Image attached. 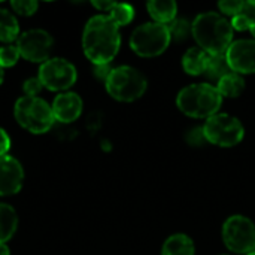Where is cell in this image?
Masks as SVG:
<instances>
[{
	"label": "cell",
	"mask_w": 255,
	"mask_h": 255,
	"mask_svg": "<svg viewBox=\"0 0 255 255\" xmlns=\"http://www.w3.org/2000/svg\"><path fill=\"white\" fill-rule=\"evenodd\" d=\"M120 45V27L109 15H96L88 19L82 33V48L91 63L109 64L118 54Z\"/></svg>",
	"instance_id": "6da1fadb"
},
{
	"label": "cell",
	"mask_w": 255,
	"mask_h": 255,
	"mask_svg": "<svg viewBox=\"0 0 255 255\" xmlns=\"http://www.w3.org/2000/svg\"><path fill=\"white\" fill-rule=\"evenodd\" d=\"M193 36L199 48L209 55L226 54L233 43L232 22L218 12H203L193 21Z\"/></svg>",
	"instance_id": "7a4b0ae2"
},
{
	"label": "cell",
	"mask_w": 255,
	"mask_h": 255,
	"mask_svg": "<svg viewBox=\"0 0 255 255\" xmlns=\"http://www.w3.org/2000/svg\"><path fill=\"white\" fill-rule=\"evenodd\" d=\"M223 96L211 84H191L178 93L176 105L181 112L193 118H211L218 114Z\"/></svg>",
	"instance_id": "3957f363"
},
{
	"label": "cell",
	"mask_w": 255,
	"mask_h": 255,
	"mask_svg": "<svg viewBox=\"0 0 255 255\" xmlns=\"http://www.w3.org/2000/svg\"><path fill=\"white\" fill-rule=\"evenodd\" d=\"M148 87L145 75L131 67L120 66L112 69L106 79V90L109 96L118 102H134L140 99Z\"/></svg>",
	"instance_id": "277c9868"
},
{
	"label": "cell",
	"mask_w": 255,
	"mask_h": 255,
	"mask_svg": "<svg viewBox=\"0 0 255 255\" xmlns=\"http://www.w3.org/2000/svg\"><path fill=\"white\" fill-rule=\"evenodd\" d=\"M13 114L18 124L34 134H42L48 131L55 121L52 108L40 97L24 96L18 99Z\"/></svg>",
	"instance_id": "5b68a950"
},
{
	"label": "cell",
	"mask_w": 255,
	"mask_h": 255,
	"mask_svg": "<svg viewBox=\"0 0 255 255\" xmlns=\"http://www.w3.org/2000/svg\"><path fill=\"white\" fill-rule=\"evenodd\" d=\"M172 40L169 27L160 22H145L136 27L130 36L131 49L140 57H157L163 54Z\"/></svg>",
	"instance_id": "8992f818"
},
{
	"label": "cell",
	"mask_w": 255,
	"mask_h": 255,
	"mask_svg": "<svg viewBox=\"0 0 255 255\" xmlns=\"http://www.w3.org/2000/svg\"><path fill=\"white\" fill-rule=\"evenodd\" d=\"M203 133L206 142L217 146L230 148L241 143L245 136V128L238 118L229 114H215L206 120Z\"/></svg>",
	"instance_id": "52a82bcc"
},
{
	"label": "cell",
	"mask_w": 255,
	"mask_h": 255,
	"mask_svg": "<svg viewBox=\"0 0 255 255\" xmlns=\"http://www.w3.org/2000/svg\"><path fill=\"white\" fill-rule=\"evenodd\" d=\"M223 241L226 247L241 255L255 253V224L244 215H233L223 226Z\"/></svg>",
	"instance_id": "ba28073f"
},
{
	"label": "cell",
	"mask_w": 255,
	"mask_h": 255,
	"mask_svg": "<svg viewBox=\"0 0 255 255\" xmlns=\"http://www.w3.org/2000/svg\"><path fill=\"white\" fill-rule=\"evenodd\" d=\"M39 81L51 91H63L70 88L78 78L75 66L64 58H49L39 69Z\"/></svg>",
	"instance_id": "9c48e42d"
},
{
	"label": "cell",
	"mask_w": 255,
	"mask_h": 255,
	"mask_svg": "<svg viewBox=\"0 0 255 255\" xmlns=\"http://www.w3.org/2000/svg\"><path fill=\"white\" fill-rule=\"evenodd\" d=\"M54 40L52 36L40 28H33L24 31L18 37L16 48L19 55L33 63H45L49 60V54L52 49Z\"/></svg>",
	"instance_id": "30bf717a"
},
{
	"label": "cell",
	"mask_w": 255,
	"mask_h": 255,
	"mask_svg": "<svg viewBox=\"0 0 255 255\" xmlns=\"http://www.w3.org/2000/svg\"><path fill=\"white\" fill-rule=\"evenodd\" d=\"M227 63L232 72L239 75L255 73V40L239 39L235 40L226 52Z\"/></svg>",
	"instance_id": "8fae6325"
},
{
	"label": "cell",
	"mask_w": 255,
	"mask_h": 255,
	"mask_svg": "<svg viewBox=\"0 0 255 255\" xmlns=\"http://www.w3.org/2000/svg\"><path fill=\"white\" fill-rule=\"evenodd\" d=\"M24 181V170L19 161L10 155L0 157V196L16 194Z\"/></svg>",
	"instance_id": "7c38bea8"
},
{
	"label": "cell",
	"mask_w": 255,
	"mask_h": 255,
	"mask_svg": "<svg viewBox=\"0 0 255 255\" xmlns=\"http://www.w3.org/2000/svg\"><path fill=\"white\" fill-rule=\"evenodd\" d=\"M54 118L60 123H73L82 114V99L76 93H61L52 103Z\"/></svg>",
	"instance_id": "4fadbf2b"
},
{
	"label": "cell",
	"mask_w": 255,
	"mask_h": 255,
	"mask_svg": "<svg viewBox=\"0 0 255 255\" xmlns=\"http://www.w3.org/2000/svg\"><path fill=\"white\" fill-rule=\"evenodd\" d=\"M208 57H209V54L205 52L202 48L193 46V48H190L184 54V57H182V67L191 76L203 75L205 73V69H206Z\"/></svg>",
	"instance_id": "5bb4252c"
},
{
	"label": "cell",
	"mask_w": 255,
	"mask_h": 255,
	"mask_svg": "<svg viewBox=\"0 0 255 255\" xmlns=\"http://www.w3.org/2000/svg\"><path fill=\"white\" fill-rule=\"evenodd\" d=\"M194 242L190 236L182 233L167 238L161 250V255H194Z\"/></svg>",
	"instance_id": "9a60e30c"
},
{
	"label": "cell",
	"mask_w": 255,
	"mask_h": 255,
	"mask_svg": "<svg viewBox=\"0 0 255 255\" xmlns=\"http://www.w3.org/2000/svg\"><path fill=\"white\" fill-rule=\"evenodd\" d=\"M18 217L10 205L0 203V244H6L16 232Z\"/></svg>",
	"instance_id": "2e32d148"
},
{
	"label": "cell",
	"mask_w": 255,
	"mask_h": 255,
	"mask_svg": "<svg viewBox=\"0 0 255 255\" xmlns=\"http://www.w3.org/2000/svg\"><path fill=\"white\" fill-rule=\"evenodd\" d=\"M146 9L154 18V22L167 25V22H172L176 18L178 4L175 1H148Z\"/></svg>",
	"instance_id": "e0dca14e"
},
{
	"label": "cell",
	"mask_w": 255,
	"mask_h": 255,
	"mask_svg": "<svg viewBox=\"0 0 255 255\" xmlns=\"http://www.w3.org/2000/svg\"><path fill=\"white\" fill-rule=\"evenodd\" d=\"M245 88V81L239 73L230 72L218 81L217 90L223 97H238Z\"/></svg>",
	"instance_id": "ac0fdd59"
},
{
	"label": "cell",
	"mask_w": 255,
	"mask_h": 255,
	"mask_svg": "<svg viewBox=\"0 0 255 255\" xmlns=\"http://www.w3.org/2000/svg\"><path fill=\"white\" fill-rule=\"evenodd\" d=\"M230 72H232V69L227 63L226 54H220V55L208 57V63H206V69H205L203 75L211 81H220Z\"/></svg>",
	"instance_id": "d6986e66"
},
{
	"label": "cell",
	"mask_w": 255,
	"mask_h": 255,
	"mask_svg": "<svg viewBox=\"0 0 255 255\" xmlns=\"http://www.w3.org/2000/svg\"><path fill=\"white\" fill-rule=\"evenodd\" d=\"M19 33V25L16 18L6 9L0 7V40L12 42Z\"/></svg>",
	"instance_id": "ffe728a7"
},
{
	"label": "cell",
	"mask_w": 255,
	"mask_h": 255,
	"mask_svg": "<svg viewBox=\"0 0 255 255\" xmlns=\"http://www.w3.org/2000/svg\"><path fill=\"white\" fill-rule=\"evenodd\" d=\"M109 16L112 18V21L121 27V25H127L128 22L133 21L134 16V9L133 6L127 4V3H115V6L111 9Z\"/></svg>",
	"instance_id": "44dd1931"
},
{
	"label": "cell",
	"mask_w": 255,
	"mask_h": 255,
	"mask_svg": "<svg viewBox=\"0 0 255 255\" xmlns=\"http://www.w3.org/2000/svg\"><path fill=\"white\" fill-rule=\"evenodd\" d=\"M167 27L172 39L175 40H184L193 34V22H190L187 18H175Z\"/></svg>",
	"instance_id": "7402d4cb"
},
{
	"label": "cell",
	"mask_w": 255,
	"mask_h": 255,
	"mask_svg": "<svg viewBox=\"0 0 255 255\" xmlns=\"http://www.w3.org/2000/svg\"><path fill=\"white\" fill-rule=\"evenodd\" d=\"M19 51L13 45H6L0 48V67H12L16 64L19 58Z\"/></svg>",
	"instance_id": "603a6c76"
},
{
	"label": "cell",
	"mask_w": 255,
	"mask_h": 255,
	"mask_svg": "<svg viewBox=\"0 0 255 255\" xmlns=\"http://www.w3.org/2000/svg\"><path fill=\"white\" fill-rule=\"evenodd\" d=\"M218 7H220V10L224 15H229V16L233 18V16L242 13V10L245 7V1H241V0H226V1H220Z\"/></svg>",
	"instance_id": "cb8c5ba5"
},
{
	"label": "cell",
	"mask_w": 255,
	"mask_h": 255,
	"mask_svg": "<svg viewBox=\"0 0 255 255\" xmlns=\"http://www.w3.org/2000/svg\"><path fill=\"white\" fill-rule=\"evenodd\" d=\"M37 1H31V0H15V1H10V7L19 13V15H33L36 10H37Z\"/></svg>",
	"instance_id": "d4e9b609"
},
{
	"label": "cell",
	"mask_w": 255,
	"mask_h": 255,
	"mask_svg": "<svg viewBox=\"0 0 255 255\" xmlns=\"http://www.w3.org/2000/svg\"><path fill=\"white\" fill-rule=\"evenodd\" d=\"M42 88H43V85L39 81V78H30L22 85V90H24L25 96H28V97H37V94L42 91Z\"/></svg>",
	"instance_id": "484cf974"
},
{
	"label": "cell",
	"mask_w": 255,
	"mask_h": 255,
	"mask_svg": "<svg viewBox=\"0 0 255 255\" xmlns=\"http://www.w3.org/2000/svg\"><path fill=\"white\" fill-rule=\"evenodd\" d=\"M232 28L239 30V31H245L251 28V16L247 13H239L236 16L232 18Z\"/></svg>",
	"instance_id": "4316f807"
},
{
	"label": "cell",
	"mask_w": 255,
	"mask_h": 255,
	"mask_svg": "<svg viewBox=\"0 0 255 255\" xmlns=\"http://www.w3.org/2000/svg\"><path fill=\"white\" fill-rule=\"evenodd\" d=\"M187 140L190 145L193 146H200L206 142V137H205V133H203V127H196V128H191L188 133H187Z\"/></svg>",
	"instance_id": "83f0119b"
},
{
	"label": "cell",
	"mask_w": 255,
	"mask_h": 255,
	"mask_svg": "<svg viewBox=\"0 0 255 255\" xmlns=\"http://www.w3.org/2000/svg\"><path fill=\"white\" fill-rule=\"evenodd\" d=\"M9 148H10V139H9L7 133L3 128H0V157L6 155Z\"/></svg>",
	"instance_id": "f1b7e54d"
},
{
	"label": "cell",
	"mask_w": 255,
	"mask_h": 255,
	"mask_svg": "<svg viewBox=\"0 0 255 255\" xmlns=\"http://www.w3.org/2000/svg\"><path fill=\"white\" fill-rule=\"evenodd\" d=\"M111 72H112V69L109 67V64H99V66H96V69H94V75H96L99 79L105 81V82H106V79H108V76H109Z\"/></svg>",
	"instance_id": "f546056e"
},
{
	"label": "cell",
	"mask_w": 255,
	"mask_h": 255,
	"mask_svg": "<svg viewBox=\"0 0 255 255\" xmlns=\"http://www.w3.org/2000/svg\"><path fill=\"white\" fill-rule=\"evenodd\" d=\"M96 9L103 10V12H111V9L115 6V1H93L91 3Z\"/></svg>",
	"instance_id": "4dcf8cb0"
},
{
	"label": "cell",
	"mask_w": 255,
	"mask_h": 255,
	"mask_svg": "<svg viewBox=\"0 0 255 255\" xmlns=\"http://www.w3.org/2000/svg\"><path fill=\"white\" fill-rule=\"evenodd\" d=\"M0 255H10L9 248L6 247V244H0Z\"/></svg>",
	"instance_id": "1f68e13d"
},
{
	"label": "cell",
	"mask_w": 255,
	"mask_h": 255,
	"mask_svg": "<svg viewBox=\"0 0 255 255\" xmlns=\"http://www.w3.org/2000/svg\"><path fill=\"white\" fill-rule=\"evenodd\" d=\"M250 31L253 33V36L255 37V13L253 15V18H251V28H250Z\"/></svg>",
	"instance_id": "d6a6232c"
},
{
	"label": "cell",
	"mask_w": 255,
	"mask_h": 255,
	"mask_svg": "<svg viewBox=\"0 0 255 255\" xmlns=\"http://www.w3.org/2000/svg\"><path fill=\"white\" fill-rule=\"evenodd\" d=\"M3 79H4V72H3V67H0V84L3 82Z\"/></svg>",
	"instance_id": "836d02e7"
},
{
	"label": "cell",
	"mask_w": 255,
	"mask_h": 255,
	"mask_svg": "<svg viewBox=\"0 0 255 255\" xmlns=\"http://www.w3.org/2000/svg\"><path fill=\"white\" fill-rule=\"evenodd\" d=\"M250 255H255V253H251V254H250Z\"/></svg>",
	"instance_id": "e575fe53"
}]
</instances>
